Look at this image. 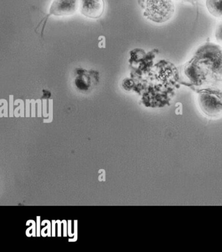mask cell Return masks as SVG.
Wrapping results in <instances>:
<instances>
[{
  "mask_svg": "<svg viewBox=\"0 0 222 252\" xmlns=\"http://www.w3.org/2000/svg\"><path fill=\"white\" fill-rule=\"evenodd\" d=\"M175 12L173 0H147L144 16L154 23L163 24L172 19Z\"/></svg>",
  "mask_w": 222,
  "mask_h": 252,
  "instance_id": "obj_1",
  "label": "cell"
},
{
  "mask_svg": "<svg viewBox=\"0 0 222 252\" xmlns=\"http://www.w3.org/2000/svg\"><path fill=\"white\" fill-rule=\"evenodd\" d=\"M197 101L200 109L210 117H217L222 115V100L214 94H199Z\"/></svg>",
  "mask_w": 222,
  "mask_h": 252,
  "instance_id": "obj_2",
  "label": "cell"
},
{
  "mask_svg": "<svg viewBox=\"0 0 222 252\" xmlns=\"http://www.w3.org/2000/svg\"><path fill=\"white\" fill-rule=\"evenodd\" d=\"M80 0H54L49 15L70 16L74 15L79 8Z\"/></svg>",
  "mask_w": 222,
  "mask_h": 252,
  "instance_id": "obj_3",
  "label": "cell"
},
{
  "mask_svg": "<svg viewBox=\"0 0 222 252\" xmlns=\"http://www.w3.org/2000/svg\"><path fill=\"white\" fill-rule=\"evenodd\" d=\"M80 13L92 19H99L105 9L104 0H80Z\"/></svg>",
  "mask_w": 222,
  "mask_h": 252,
  "instance_id": "obj_4",
  "label": "cell"
},
{
  "mask_svg": "<svg viewBox=\"0 0 222 252\" xmlns=\"http://www.w3.org/2000/svg\"><path fill=\"white\" fill-rule=\"evenodd\" d=\"M206 7L213 17L222 19V0H206Z\"/></svg>",
  "mask_w": 222,
  "mask_h": 252,
  "instance_id": "obj_5",
  "label": "cell"
},
{
  "mask_svg": "<svg viewBox=\"0 0 222 252\" xmlns=\"http://www.w3.org/2000/svg\"><path fill=\"white\" fill-rule=\"evenodd\" d=\"M215 37L219 43L222 44V23L220 24L216 30Z\"/></svg>",
  "mask_w": 222,
  "mask_h": 252,
  "instance_id": "obj_6",
  "label": "cell"
},
{
  "mask_svg": "<svg viewBox=\"0 0 222 252\" xmlns=\"http://www.w3.org/2000/svg\"><path fill=\"white\" fill-rule=\"evenodd\" d=\"M179 1H181L183 2H186V3H195V2L197 1V0H179Z\"/></svg>",
  "mask_w": 222,
  "mask_h": 252,
  "instance_id": "obj_7",
  "label": "cell"
}]
</instances>
